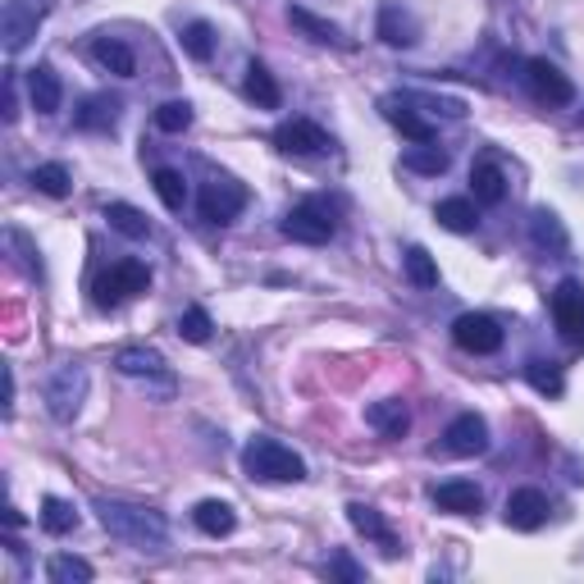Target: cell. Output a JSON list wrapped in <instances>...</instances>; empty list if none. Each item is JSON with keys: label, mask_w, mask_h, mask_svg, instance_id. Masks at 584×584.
Masks as SVG:
<instances>
[{"label": "cell", "mask_w": 584, "mask_h": 584, "mask_svg": "<svg viewBox=\"0 0 584 584\" xmlns=\"http://www.w3.org/2000/svg\"><path fill=\"white\" fill-rule=\"evenodd\" d=\"M96 516H100V525H106L115 539L133 544V548H160L165 535H169L165 521H160V512H151V506H138V502L100 498V502H96Z\"/></svg>", "instance_id": "1"}, {"label": "cell", "mask_w": 584, "mask_h": 584, "mask_svg": "<svg viewBox=\"0 0 584 584\" xmlns=\"http://www.w3.org/2000/svg\"><path fill=\"white\" fill-rule=\"evenodd\" d=\"M242 466L251 479H265V485H297V479H307V462L274 439H251L242 452Z\"/></svg>", "instance_id": "2"}, {"label": "cell", "mask_w": 584, "mask_h": 584, "mask_svg": "<svg viewBox=\"0 0 584 584\" xmlns=\"http://www.w3.org/2000/svg\"><path fill=\"white\" fill-rule=\"evenodd\" d=\"M46 14H50V0H5V10H0V41H5L10 56H19L37 37Z\"/></svg>", "instance_id": "3"}, {"label": "cell", "mask_w": 584, "mask_h": 584, "mask_svg": "<svg viewBox=\"0 0 584 584\" xmlns=\"http://www.w3.org/2000/svg\"><path fill=\"white\" fill-rule=\"evenodd\" d=\"M146 284H151V274H146L142 261H115L110 270L96 274L92 293H96V307H119V301L146 293Z\"/></svg>", "instance_id": "4"}, {"label": "cell", "mask_w": 584, "mask_h": 584, "mask_svg": "<svg viewBox=\"0 0 584 584\" xmlns=\"http://www.w3.org/2000/svg\"><path fill=\"white\" fill-rule=\"evenodd\" d=\"M83 402H87V370L83 366H60L56 374H50V384H46L50 416H56V420H73V416L83 412Z\"/></svg>", "instance_id": "5"}, {"label": "cell", "mask_w": 584, "mask_h": 584, "mask_svg": "<svg viewBox=\"0 0 584 584\" xmlns=\"http://www.w3.org/2000/svg\"><path fill=\"white\" fill-rule=\"evenodd\" d=\"M284 238H293V242H307V247H320V242H329L334 238V215H329V206L324 201H307V206H297V211H288L284 215Z\"/></svg>", "instance_id": "6"}, {"label": "cell", "mask_w": 584, "mask_h": 584, "mask_svg": "<svg viewBox=\"0 0 584 584\" xmlns=\"http://www.w3.org/2000/svg\"><path fill=\"white\" fill-rule=\"evenodd\" d=\"M201 219H211V224H228V219H238L242 206H247V188L234 183V179H215L201 188Z\"/></svg>", "instance_id": "7"}, {"label": "cell", "mask_w": 584, "mask_h": 584, "mask_svg": "<svg viewBox=\"0 0 584 584\" xmlns=\"http://www.w3.org/2000/svg\"><path fill=\"white\" fill-rule=\"evenodd\" d=\"M552 320L562 329L567 343H584V284L575 278H562L552 293Z\"/></svg>", "instance_id": "8"}, {"label": "cell", "mask_w": 584, "mask_h": 584, "mask_svg": "<svg viewBox=\"0 0 584 584\" xmlns=\"http://www.w3.org/2000/svg\"><path fill=\"white\" fill-rule=\"evenodd\" d=\"M525 83H529V92H535V100H544V106H571L575 100L571 79L548 60H529L525 64Z\"/></svg>", "instance_id": "9"}, {"label": "cell", "mask_w": 584, "mask_h": 584, "mask_svg": "<svg viewBox=\"0 0 584 584\" xmlns=\"http://www.w3.org/2000/svg\"><path fill=\"white\" fill-rule=\"evenodd\" d=\"M274 146L288 156H320V151H329V133L311 119H288L274 129Z\"/></svg>", "instance_id": "10"}, {"label": "cell", "mask_w": 584, "mask_h": 584, "mask_svg": "<svg viewBox=\"0 0 584 584\" xmlns=\"http://www.w3.org/2000/svg\"><path fill=\"white\" fill-rule=\"evenodd\" d=\"M452 338H456V347H462V351L489 357V351L502 347V329H498V320H489V315H462V320L452 324Z\"/></svg>", "instance_id": "11"}, {"label": "cell", "mask_w": 584, "mask_h": 584, "mask_svg": "<svg viewBox=\"0 0 584 584\" xmlns=\"http://www.w3.org/2000/svg\"><path fill=\"white\" fill-rule=\"evenodd\" d=\"M448 452L452 456H479V452H489V425L485 416H475V412H462L452 425H448Z\"/></svg>", "instance_id": "12"}, {"label": "cell", "mask_w": 584, "mask_h": 584, "mask_svg": "<svg viewBox=\"0 0 584 584\" xmlns=\"http://www.w3.org/2000/svg\"><path fill=\"white\" fill-rule=\"evenodd\" d=\"M548 521V498L539 489H516L512 498H506V525L512 529H539Z\"/></svg>", "instance_id": "13"}, {"label": "cell", "mask_w": 584, "mask_h": 584, "mask_svg": "<svg viewBox=\"0 0 584 584\" xmlns=\"http://www.w3.org/2000/svg\"><path fill=\"white\" fill-rule=\"evenodd\" d=\"M434 502L452 516H475L479 506H485V493H479V485H470V479H448V485L434 489Z\"/></svg>", "instance_id": "14"}, {"label": "cell", "mask_w": 584, "mask_h": 584, "mask_svg": "<svg viewBox=\"0 0 584 584\" xmlns=\"http://www.w3.org/2000/svg\"><path fill=\"white\" fill-rule=\"evenodd\" d=\"M366 425L374 429V434H384V439H402L406 429H412V412H406L397 397H384V402L366 406Z\"/></svg>", "instance_id": "15"}, {"label": "cell", "mask_w": 584, "mask_h": 584, "mask_svg": "<svg viewBox=\"0 0 584 584\" xmlns=\"http://www.w3.org/2000/svg\"><path fill=\"white\" fill-rule=\"evenodd\" d=\"M28 96H33V110L37 115H56L60 100H64V87H60V73L50 64H37L28 73Z\"/></svg>", "instance_id": "16"}, {"label": "cell", "mask_w": 584, "mask_h": 584, "mask_svg": "<svg viewBox=\"0 0 584 584\" xmlns=\"http://www.w3.org/2000/svg\"><path fill=\"white\" fill-rule=\"evenodd\" d=\"M347 521H351V529L357 535H366V539H374L384 552H397V539H393V529H389V521L374 512V506H366V502H351L347 506Z\"/></svg>", "instance_id": "17"}, {"label": "cell", "mask_w": 584, "mask_h": 584, "mask_svg": "<svg viewBox=\"0 0 584 584\" xmlns=\"http://www.w3.org/2000/svg\"><path fill=\"white\" fill-rule=\"evenodd\" d=\"M115 366L129 379H169L165 357H160V351H151V347H123L115 357Z\"/></svg>", "instance_id": "18"}, {"label": "cell", "mask_w": 584, "mask_h": 584, "mask_svg": "<svg viewBox=\"0 0 584 584\" xmlns=\"http://www.w3.org/2000/svg\"><path fill=\"white\" fill-rule=\"evenodd\" d=\"M379 37H384L389 46H416V37H420V28H416V19L406 14L402 5H384L379 10Z\"/></svg>", "instance_id": "19"}, {"label": "cell", "mask_w": 584, "mask_h": 584, "mask_svg": "<svg viewBox=\"0 0 584 584\" xmlns=\"http://www.w3.org/2000/svg\"><path fill=\"white\" fill-rule=\"evenodd\" d=\"M192 521H196V529H201V535H211V539H224V535H234V525H238L234 506H228V502H219V498L201 502L196 512H192Z\"/></svg>", "instance_id": "20"}, {"label": "cell", "mask_w": 584, "mask_h": 584, "mask_svg": "<svg viewBox=\"0 0 584 584\" xmlns=\"http://www.w3.org/2000/svg\"><path fill=\"white\" fill-rule=\"evenodd\" d=\"M92 56H96V64H106L110 73H119V79H133V73H138L133 50L123 46L119 37H96L92 41Z\"/></svg>", "instance_id": "21"}, {"label": "cell", "mask_w": 584, "mask_h": 584, "mask_svg": "<svg viewBox=\"0 0 584 584\" xmlns=\"http://www.w3.org/2000/svg\"><path fill=\"white\" fill-rule=\"evenodd\" d=\"M434 219L448 228V234H470V228L479 224V215H475V201H470V196H448V201H439Z\"/></svg>", "instance_id": "22"}, {"label": "cell", "mask_w": 584, "mask_h": 584, "mask_svg": "<svg viewBox=\"0 0 584 584\" xmlns=\"http://www.w3.org/2000/svg\"><path fill=\"white\" fill-rule=\"evenodd\" d=\"M384 115H389V123L393 129L402 133V138H412L416 146H425V142H434V129H429V123L416 115V110H406L402 100H384Z\"/></svg>", "instance_id": "23"}, {"label": "cell", "mask_w": 584, "mask_h": 584, "mask_svg": "<svg viewBox=\"0 0 584 584\" xmlns=\"http://www.w3.org/2000/svg\"><path fill=\"white\" fill-rule=\"evenodd\" d=\"M288 23H293V28L307 33L311 41H320V46H343L338 23H329V19H320V14H311V10H301V5H293V10H288Z\"/></svg>", "instance_id": "24"}, {"label": "cell", "mask_w": 584, "mask_h": 584, "mask_svg": "<svg viewBox=\"0 0 584 584\" xmlns=\"http://www.w3.org/2000/svg\"><path fill=\"white\" fill-rule=\"evenodd\" d=\"M470 192H475V201L479 206H498V201L506 196V179H502V169L498 165H475L470 169Z\"/></svg>", "instance_id": "25"}, {"label": "cell", "mask_w": 584, "mask_h": 584, "mask_svg": "<svg viewBox=\"0 0 584 584\" xmlns=\"http://www.w3.org/2000/svg\"><path fill=\"white\" fill-rule=\"evenodd\" d=\"M529 238H535L544 251H552V257H557V251H567V228H562V219H557L552 211H535V215H529Z\"/></svg>", "instance_id": "26"}, {"label": "cell", "mask_w": 584, "mask_h": 584, "mask_svg": "<svg viewBox=\"0 0 584 584\" xmlns=\"http://www.w3.org/2000/svg\"><path fill=\"white\" fill-rule=\"evenodd\" d=\"M106 219H110L115 234H123V238H146V234H151V219H146L138 206H129V201H110V206H106Z\"/></svg>", "instance_id": "27"}, {"label": "cell", "mask_w": 584, "mask_h": 584, "mask_svg": "<svg viewBox=\"0 0 584 584\" xmlns=\"http://www.w3.org/2000/svg\"><path fill=\"white\" fill-rule=\"evenodd\" d=\"M115 119H119V100H110V96H92V100H83V110H79V129L106 133V129H115Z\"/></svg>", "instance_id": "28"}, {"label": "cell", "mask_w": 584, "mask_h": 584, "mask_svg": "<svg viewBox=\"0 0 584 584\" xmlns=\"http://www.w3.org/2000/svg\"><path fill=\"white\" fill-rule=\"evenodd\" d=\"M242 87H247V96L257 100L261 110H274V106H278V83H274V73H270L265 64L251 60V64H247V83H242Z\"/></svg>", "instance_id": "29"}, {"label": "cell", "mask_w": 584, "mask_h": 584, "mask_svg": "<svg viewBox=\"0 0 584 584\" xmlns=\"http://www.w3.org/2000/svg\"><path fill=\"white\" fill-rule=\"evenodd\" d=\"M151 183H156V196L165 201L169 211H183L188 206V179L179 169H156L151 174Z\"/></svg>", "instance_id": "30"}, {"label": "cell", "mask_w": 584, "mask_h": 584, "mask_svg": "<svg viewBox=\"0 0 584 584\" xmlns=\"http://www.w3.org/2000/svg\"><path fill=\"white\" fill-rule=\"evenodd\" d=\"M402 265H406V278H412L416 288H439V265H434V257H429L425 247H412V251H406Z\"/></svg>", "instance_id": "31"}, {"label": "cell", "mask_w": 584, "mask_h": 584, "mask_svg": "<svg viewBox=\"0 0 584 584\" xmlns=\"http://www.w3.org/2000/svg\"><path fill=\"white\" fill-rule=\"evenodd\" d=\"M73 525H79V512H73L64 498H46L41 502V529L46 535H69Z\"/></svg>", "instance_id": "32"}, {"label": "cell", "mask_w": 584, "mask_h": 584, "mask_svg": "<svg viewBox=\"0 0 584 584\" xmlns=\"http://www.w3.org/2000/svg\"><path fill=\"white\" fill-rule=\"evenodd\" d=\"M179 41H183V50L192 60H211L215 56V28H211V23H188Z\"/></svg>", "instance_id": "33"}, {"label": "cell", "mask_w": 584, "mask_h": 584, "mask_svg": "<svg viewBox=\"0 0 584 584\" xmlns=\"http://www.w3.org/2000/svg\"><path fill=\"white\" fill-rule=\"evenodd\" d=\"M402 165L416 169V174H443V169H448V151H439V146L425 142V146H412V151H406Z\"/></svg>", "instance_id": "34"}, {"label": "cell", "mask_w": 584, "mask_h": 584, "mask_svg": "<svg viewBox=\"0 0 584 584\" xmlns=\"http://www.w3.org/2000/svg\"><path fill=\"white\" fill-rule=\"evenodd\" d=\"M33 188L41 196H69V169L64 165H37L33 169Z\"/></svg>", "instance_id": "35"}, {"label": "cell", "mask_w": 584, "mask_h": 584, "mask_svg": "<svg viewBox=\"0 0 584 584\" xmlns=\"http://www.w3.org/2000/svg\"><path fill=\"white\" fill-rule=\"evenodd\" d=\"M46 575L56 584H87L92 580V567L83 562V557H56V562L46 567Z\"/></svg>", "instance_id": "36"}, {"label": "cell", "mask_w": 584, "mask_h": 584, "mask_svg": "<svg viewBox=\"0 0 584 584\" xmlns=\"http://www.w3.org/2000/svg\"><path fill=\"white\" fill-rule=\"evenodd\" d=\"M192 123V106L188 100H165V106L156 110V129L160 133H183Z\"/></svg>", "instance_id": "37"}, {"label": "cell", "mask_w": 584, "mask_h": 584, "mask_svg": "<svg viewBox=\"0 0 584 584\" xmlns=\"http://www.w3.org/2000/svg\"><path fill=\"white\" fill-rule=\"evenodd\" d=\"M211 329H215V324H211V315L201 311V307H192V311L179 315V334H183L188 343H206V338H211Z\"/></svg>", "instance_id": "38"}, {"label": "cell", "mask_w": 584, "mask_h": 584, "mask_svg": "<svg viewBox=\"0 0 584 584\" xmlns=\"http://www.w3.org/2000/svg\"><path fill=\"white\" fill-rule=\"evenodd\" d=\"M529 384H535L539 393H562V374H557V370H548L544 361H529Z\"/></svg>", "instance_id": "39"}, {"label": "cell", "mask_w": 584, "mask_h": 584, "mask_svg": "<svg viewBox=\"0 0 584 584\" xmlns=\"http://www.w3.org/2000/svg\"><path fill=\"white\" fill-rule=\"evenodd\" d=\"M334 571H338L343 580H361V571H357V567H351V562H347V557H334Z\"/></svg>", "instance_id": "40"}, {"label": "cell", "mask_w": 584, "mask_h": 584, "mask_svg": "<svg viewBox=\"0 0 584 584\" xmlns=\"http://www.w3.org/2000/svg\"><path fill=\"white\" fill-rule=\"evenodd\" d=\"M10 412H14V374L5 370V416H10Z\"/></svg>", "instance_id": "41"}]
</instances>
